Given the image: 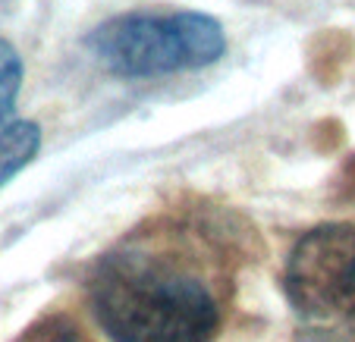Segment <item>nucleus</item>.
Returning <instances> with one entry per match:
<instances>
[{
	"instance_id": "obj_1",
	"label": "nucleus",
	"mask_w": 355,
	"mask_h": 342,
	"mask_svg": "<svg viewBox=\"0 0 355 342\" xmlns=\"http://www.w3.org/2000/svg\"><path fill=\"white\" fill-rule=\"evenodd\" d=\"M223 289V267L198 229L151 220L98 258L88 311L110 342H214Z\"/></svg>"
},
{
	"instance_id": "obj_2",
	"label": "nucleus",
	"mask_w": 355,
	"mask_h": 342,
	"mask_svg": "<svg viewBox=\"0 0 355 342\" xmlns=\"http://www.w3.org/2000/svg\"><path fill=\"white\" fill-rule=\"evenodd\" d=\"M85 47L116 79H157L220 63L227 32L201 10H132L92 28Z\"/></svg>"
},
{
	"instance_id": "obj_3",
	"label": "nucleus",
	"mask_w": 355,
	"mask_h": 342,
	"mask_svg": "<svg viewBox=\"0 0 355 342\" xmlns=\"http://www.w3.org/2000/svg\"><path fill=\"white\" fill-rule=\"evenodd\" d=\"M286 298L309 321L355 330V223H321L295 239L283 267Z\"/></svg>"
},
{
	"instance_id": "obj_4",
	"label": "nucleus",
	"mask_w": 355,
	"mask_h": 342,
	"mask_svg": "<svg viewBox=\"0 0 355 342\" xmlns=\"http://www.w3.org/2000/svg\"><path fill=\"white\" fill-rule=\"evenodd\" d=\"M22 75L26 66L19 51L13 41L0 38V188L19 176L41 151V126L16 114Z\"/></svg>"
},
{
	"instance_id": "obj_5",
	"label": "nucleus",
	"mask_w": 355,
	"mask_h": 342,
	"mask_svg": "<svg viewBox=\"0 0 355 342\" xmlns=\"http://www.w3.org/2000/svg\"><path fill=\"white\" fill-rule=\"evenodd\" d=\"M47 342H79V336L73 330H54V333L47 336Z\"/></svg>"
}]
</instances>
